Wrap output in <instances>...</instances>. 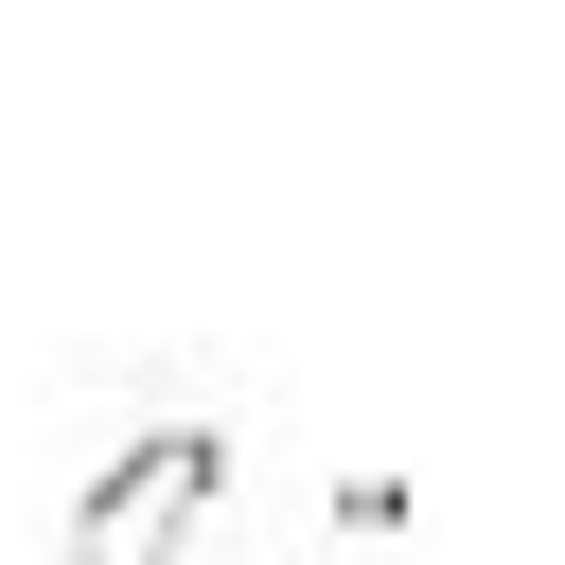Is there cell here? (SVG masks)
I'll return each mask as SVG.
<instances>
[{"instance_id": "2", "label": "cell", "mask_w": 565, "mask_h": 565, "mask_svg": "<svg viewBox=\"0 0 565 565\" xmlns=\"http://www.w3.org/2000/svg\"><path fill=\"white\" fill-rule=\"evenodd\" d=\"M300 565H424V494L388 459H318V547Z\"/></svg>"}, {"instance_id": "1", "label": "cell", "mask_w": 565, "mask_h": 565, "mask_svg": "<svg viewBox=\"0 0 565 565\" xmlns=\"http://www.w3.org/2000/svg\"><path fill=\"white\" fill-rule=\"evenodd\" d=\"M230 512H247V424L230 406H141L71 477L53 565H230Z\"/></svg>"}]
</instances>
